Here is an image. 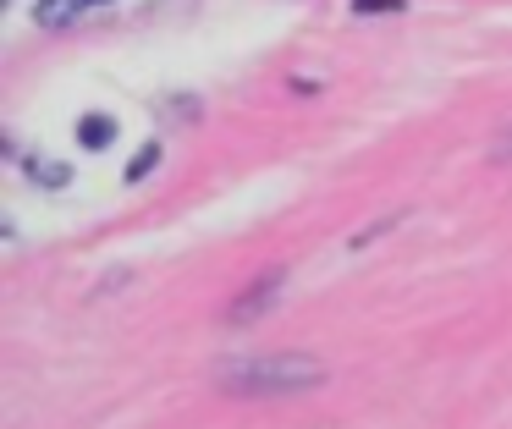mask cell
<instances>
[{
    "label": "cell",
    "instance_id": "6da1fadb",
    "mask_svg": "<svg viewBox=\"0 0 512 429\" xmlns=\"http://www.w3.org/2000/svg\"><path fill=\"white\" fill-rule=\"evenodd\" d=\"M320 380H325V369L309 352H254V358H237L221 369V391H232V396H292Z\"/></svg>",
    "mask_w": 512,
    "mask_h": 429
},
{
    "label": "cell",
    "instance_id": "7a4b0ae2",
    "mask_svg": "<svg viewBox=\"0 0 512 429\" xmlns=\"http://www.w3.org/2000/svg\"><path fill=\"white\" fill-rule=\"evenodd\" d=\"M276 292H281V270L259 275V281H254V286H248V292L232 303V314H226V319H232V325H248V319H259L270 303H276Z\"/></svg>",
    "mask_w": 512,
    "mask_h": 429
},
{
    "label": "cell",
    "instance_id": "3957f363",
    "mask_svg": "<svg viewBox=\"0 0 512 429\" xmlns=\"http://www.w3.org/2000/svg\"><path fill=\"white\" fill-rule=\"evenodd\" d=\"M111 138H116V121L111 116H83L78 121V143H83V149H105Z\"/></svg>",
    "mask_w": 512,
    "mask_h": 429
},
{
    "label": "cell",
    "instance_id": "277c9868",
    "mask_svg": "<svg viewBox=\"0 0 512 429\" xmlns=\"http://www.w3.org/2000/svg\"><path fill=\"white\" fill-rule=\"evenodd\" d=\"M83 0H39V11L34 17L45 22V28H61V22H72V11H78Z\"/></svg>",
    "mask_w": 512,
    "mask_h": 429
},
{
    "label": "cell",
    "instance_id": "5b68a950",
    "mask_svg": "<svg viewBox=\"0 0 512 429\" xmlns=\"http://www.w3.org/2000/svg\"><path fill=\"white\" fill-rule=\"evenodd\" d=\"M155 160H160V143H144V149H138V160L127 165V182H144V176L155 171Z\"/></svg>",
    "mask_w": 512,
    "mask_h": 429
},
{
    "label": "cell",
    "instance_id": "8992f818",
    "mask_svg": "<svg viewBox=\"0 0 512 429\" xmlns=\"http://www.w3.org/2000/svg\"><path fill=\"white\" fill-rule=\"evenodd\" d=\"M34 182H50V187H61V182H67V165H34Z\"/></svg>",
    "mask_w": 512,
    "mask_h": 429
},
{
    "label": "cell",
    "instance_id": "52a82bcc",
    "mask_svg": "<svg viewBox=\"0 0 512 429\" xmlns=\"http://www.w3.org/2000/svg\"><path fill=\"white\" fill-rule=\"evenodd\" d=\"M402 0H353V11H397Z\"/></svg>",
    "mask_w": 512,
    "mask_h": 429
},
{
    "label": "cell",
    "instance_id": "ba28073f",
    "mask_svg": "<svg viewBox=\"0 0 512 429\" xmlns=\"http://www.w3.org/2000/svg\"><path fill=\"white\" fill-rule=\"evenodd\" d=\"M496 160H512V127H507V132H501V138H496Z\"/></svg>",
    "mask_w": 512,
    "mask_h": 429
}]
</instances>
